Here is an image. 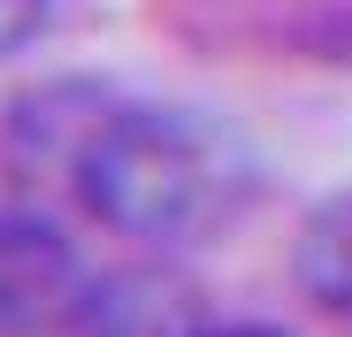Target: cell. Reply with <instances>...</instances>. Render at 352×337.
Returning a JSON list of instances; mask_svg holds the SVG:
<instances>
[{
	"mask_svg": "<svg viewBox=\"0 0 352 337\" xmlns=\"http://www.w3.org/2000/svg\"><path fill=\"white\" fill-rule=\"evenodd\" d=\"M199 337H291V329H276V322H207Z\"/></svg>",
	"mask_w": 352,
	"mask_h": 337,
	"instance_id": "cell-7",
	"label": "cell"
},
{
	"mask_svg": "<svg viewBox=\"0 0 352 337\" xmlns=\"http://www.w3.org/2000/svg\"><path fill=\"white\" fill-rule=\"evenodd\" d=\"M291 284L322 314H352V192H329L291 238Z\"/></svg>",
	"mask_w": 352,
	"mask_h": 337,
	"instance_id": "cell-5",
	"label": "cell"
},
{
	"mask_svg": "<svg viewBox=\"0 0 352 337\" xmlns=\"http://www.w3.org/2000/svg\"><path fill=\"white\" fill-rule=\"evenodd\" d=\"M46 23H54V0H0V62L23 54Z\"/></svg>",
	"mask_w": 352,
	"mask_h": 337,
	"instance_id": "cell-6",
	"label": "cell"
},
{
	"mask_svg": "<svg viewBox=\"0 0 352 337\" xmlns=\"http://www.w3.org/2000/svg\"><path fill=\"white\" fill-rule=\"evenodd\" d=\"M92 222L138 246H199L261 199V153L238 123L176 100H123L77 168Z\"/></svg>",
	"mask_w": 352,
	"mask_h": 337,
	"instance_id": "cell-1",
	"label": "cell"
},
{
	"mask_svg": "<svg viewBox=\"0 0 352 337\" xmlns=\"http://www.w3.org/2000/svg\"><path fill=\"white\" fill-rule=\"evenodd\" d=\"M199 292L168 268H115L92 276V299L69 337H199Z\"/></svg>",
	"mask_w": 352,
	"mask_h": 337,
	"instance_id": "cell-4",
	"label": "cell"
},
{
	"mask_svg": "<svg viewBox=\"0 0 352 337\" xmlns=\"http://www.w3.org/2000/svg\"><path fill=\"white\" fill-rule=\"evenodd\" d=\"M92 299V268L31 207H0V337H69Z\"/></svg>",
	"mask_w": 352,
	"mask_h": 337,
	"instance_id": "cell-2",
	"label": "cell"
},
{
	"mask_svg": "<svg viewBox=\"0 0 352 337\" xmlns=\"http://www.w3.org/2000/svg\"><path fill=\"white\" fill-rule=\"evenodd\" d=\"M115 100L107 85H92V77H54V85H38V92H23L16 100V116H8V161L16 168H46V177H69L77 184V168H85V153H92V138L115 123Z\"/></svg>",
	"mask_w": 352,
	"mask_h": 337,
	"instance_id": "cell-3",
	"label": "cell"
}]
</instances>
